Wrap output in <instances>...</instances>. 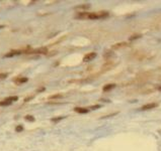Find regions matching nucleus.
<instances>
[{"mask_svg": "<svg viewBox=\"0 0 161 151\" xmlns=\"http://www.w3.org/2000/svg\"><path fill=\"white\" fill-rule=\"evenodd\" d=\"M108 13L107 11H99V12H79L77 14V18L81 19H102V18L108 17Z\"/></svg>", "mask_w": 161, "mask_h": 151, "instance_id": "nucleus-1", "label": "nucleus"}, {"mask_svg": "<svg viewBox=\"0 0 161 151\" xmlns=\"http://www.w3.org/2000/svg\"><path fill=\"white\" fill-rule=\"evenodd\" d=\"M25 53H38V54H47L48 53V48H40L36 49H33V50H25L24 52Z\"/></svg>", "mask_w": 161, "mask_h": 151, "instance_id": "nucleus-2", "label": "nucleus"}, {"mask_svg": "<svg viewBox=\"0 0 161 151\" xmlns=\"http://www.w3.org/2000/svg\"><path fill=\"white\" fill-rule=\"evenodd\" d=\"M96 53H93V52H91V53H86L84 58H83V62L84 63H87V62H90V61H92V59H94L96 58Z\"/></svg>", "mask_w": 161, "mask_h": 151, "instance_id": "nucleus-3", "label": "nucleus"}, {"mask_svg": "<svg viewBox=\"0 0 161 151\" xmlns=\"http://www.w3.org/2000/svg\"><path fill=\"white\" fill-rule=\"evenodd\" d=\"M157 106H158V104H157V103H149V104L144 105V106L141 108V110H142V111H145V110H150V109L156 108Z\"/></svg>", "mask_w": 161, "mask_h": 151, "instance_id": "nucleus-4", "label": "nucleus"}, {"mask_svg": "<svg viewBox=\"0 0 161 151\" xmlns=\"http://www.w3.org/2000/svg\"><path fill=\"white\" fill-rule=\"evenodd\" d=\"M27 81H29V79L25 78V77H18V78H16V79H14V82H15L16 85L25 84V83H26Z\"/></svg>", "mask_w": 161, "mask_h": 151, "instance_id": "nucleus-5", "label": "nucleus"}, {"mask_svg": "<svg viewBox=\"0 0 161 151\" xmlns=\"http://www.w3.org/2000/svg\"><path fill=\"white\" fill-rule=\"evenodd\" d=\"M89 8L90 5H88V4H81V5H78L75 7L76 10H81L82 12H86V10H88Z\"/></svg>", "mask_w": 161, "mask_h": 151, "instance_id": "nucleus-6", "label": "nucleus"}, {"mask_svg": "<svg viewBox=\"0 0 161 151\" xmlns=\"http://www.w3.org/2000/svg\"><path fill=\"white\" fill-rule=\"evenodd\" d=\"M20 53H21L20 50H11V52H9L6 54H4V58H11V57L17 56V54H20Z\"/></svg>", "mask_w": 161, "mask_h": 151, "instance_id": "nucleus-7", "label": "nucleus"}, {"mask_svg": "<svg viewBox=\"0 0 161 151\" xmlns=\"http://www.w3.org/2000/svg\"><path fill=\"white\" fill-rule=\"evenodd\" d=\"M116 88V84H108V85H105L103 90V92H109L110 90H113Z\"/></svg>", "mask_w": 161, "mask_h": 151, "instance_id": "nucleus-8", "label": "nucleus"}, {"mask_svg": "<svg viewBox=\"0 0 161 151\" xmlns=\"http://www.w3.org/2000/svg\"><path fill=\"white\" fill-rule=\"evenodd\" d=\"M128 47V43H116L113 45V48L114 49H118V48H126Z\"/></svg>", "mask_w": 161, "mask_h": 151, "instance_id": "nucleus-9", "label": "nucleus"}, {"mask_svg": "<svg viewBox=\"0 0 161 151\" xmlns=\"http://www.w3.org/2000/svg\"><path fill=\"white\" fill-rule=\"evenodd\" d=\"M148 78H150V73H144V74L138 75V79H140V80H145V79H148Z\"/></svg>", "mask_w": 161, "mask_h": 151, "instance_id": "nucleus-10", "label": "nucleus"}, {"mask_svg": "<svg viewBox=\"0 0 161 151\" xmlns=\"http://www.w3.org/2000/svg\"><path fill=\"white\" fill-rule=\"evenodd\" d=\"M75 110V112L77 113H80V114H85L88 112V109H85V108H80V107H77L74 109Z\"/></svg>", "mask_w": 161, "mask_h": 151, "instance_id": "nucleus-11", "label": "nucleus"}, {"mask_svg": "<svg viewBox=\"0 0 161 151\" xmlns=\"http://www.w3.org/2000/svg\"><path fill=\"white\" fill-rule=\"evenodd\" d=\"M11 105V102H9V101L4 99L3 101H0V107H4V106H10Z\"/></svg>", "mask_w": 161, "mask_h": 151, "instance_id": "nucleus-12", "label": "nucleus"}, {"mask_svg": "<svg viewBox=\"0 0 161 151\" xmlns=\"http://www.w3.org/2000/svg\"><path fill=\"white\" fill-rule=\"evenodd\" d=\"M5 100H7V101H9V102H14V101H17L18 100V97L17 96H12V97H8V98H6Z\"/></svg>", "mask_w": 161, "mask_h": 151, "instance_id": "nucleus-13", "label": "nucleus"}, {"mask_svg": "<svg viewBox=\"0 0 161 151\" xmlns=\"http://www.w3.org/2000/svg\"><path fill=\"white\" fill-rule=\"evenodd\" d=\"M63 98V95L62 94H57V95H53L50 97V99L53 100V99H62Z\"/></svg>", "mask_w": 161, "mask_h": 151, "instance_id": "nucleus-14", "label": "nucleus"}, {"mask_svg": "<svg viewBox=\"0 0 161 151\" xmlns=\"http://www.w3.org/2000/svg\"><path fill=\"white\" fill-rule=\"evenodd\" d=\"M25 119L26 121H30V122H33V121H35V117L34 116H31V115H27V116H25Z\"/></svg>", "mask_w": 161, "mask_h": 151, "instance_id": "nucleus-15", "label": "nucleus"}, {"mask_svg": "<svg viewBox=\"0 0 161 151\" xmlns=\"http://www.w3.org/2000/svg\"><path fill=\"white\" fill-rule=\"evenodd\" d=\"M22 130H24V126H21V125H18V126H16V128H15V131H16V132H21Z\"/></svg>", "mask_w": 161, "mask_h": 151, "instance_id": "nucleus-16", "label": "nucleus"}, {"mask_svg": "<svg viewBox=\"0 0 161 151\" xmlns=\"http://www.w3.org/2000/svg\"><path fill=\"white\" fill-rule=\"evenodd\" d=\"M62 119H64V117H58V118H53L52 119V122H59L61 121Z\"/></svg>", "mask_w": 161, "mask_h": 151, "instance_id": "nucleus-17", "label": "nucleus"}, {"mask_svg": "<svg viewBox=\"0 0 161 151\" xmlns=\"http://www.w3.org/2000/svg\"><path fill=\"white\" fill-rule=\"evenodd\" d=\"M7 74L6 73H0V79H6Z\"/></svg>", "mask_w": 161, "mask_h": 151, "instance_id": "nucleus-18", "label": "nucleus"}, {"mask_svg": "<svg viewBox=\"0 0 161 151\" xmlns=\"http://www.w3.org/2000/svg\"><path fill=\"white\" fill-rule=\"evenodd\" d=\"M141 38V35H140V34H135L134 36H131L130 39H131V40H133V39H137V38Z\"/></svg>", "mask_w": 161, "mask_h": 151, "instance_id": "nucleus-19", "label": "nucleus"}, {"mask_svg": "<svg viewBox=\"0 0 161 151\" xmlns=\"http://www.w3.org/2000/svg\"><path fill=\"white\" fill-rule=\"evenodd\" d=\"M33 98H34V97H29V98H26V99H25V102H27V101H30L31 99H33Z\"/></svg>", "mask_w": 161, "mask_h": 151, "instance_id": "nucleus-20", "label": "nucleus"}, {"mask_svg": "<svg viewBox=\"0 0 161 151\" xmlns=\"http://www.w3.org/2000/svg\"><path fill=\"white\" fill-rule=\"evenodd\" d=\"M97 108H99V105H98V106H93L91 109H92V110H95V109H97Z\"/></svg>", "mask_w": 161, "mask_h": 151, "instance_id": "nucleus-21", "label": "nucleus"}, {"mask_svg": "<svg viewBox=\"0 0 161 151\" xmlns=\"http://www.w3.org/2000/svg\"><path fill=\"white\" fill-rule=\"evenodd\" d=\"M4 27V25H0V28H3Z\"/></svg>", "mask_w": 161, "mask_h": 151, "instance_id": "nucleus-22", "label": "nucleus"}, {"mask_svg": "<svg viewBox=\"0 0 161 151\" xmlns=\"http://www.w3.org/2000/svg\"><path fill=\"white\" fill-rule=\"evenodd\" d=\"M158 90H159V91H161V87H159V88H158Z\"/></svg>", "mask_w": 161, "mask_h": 151, "instance_id": "nucleus-23", "label": "nucleus"}]
</instances>
